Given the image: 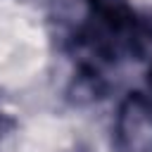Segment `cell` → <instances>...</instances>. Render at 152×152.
<instances>
[{
    "label": "cell",
    "mask_w": 152,
    "mask_h": 152,
    "mask_svg": "<svg viewBox=\"0 0 152 152\" xmlns=\"http://www.w3.org/2000/svg\"><path fill=\"white\" fill-rule=\"evenodd\" d=\"M147 86H150V90H152V64H150V69H147Z\"/></svg>",
    "instance_id": "cell-3"
},
{
    "label": "cell",
    "mask_w": 152,
    "mask_h": 152,
    "mask_svg": "<svg viewBox=\"0 0 152 152\" xmlns=\"http://www.w3.org/2000/svg\"><path fill=\"white\" fill-rule=\"evenodd\" d=\"M50 14L71 28H83V24L88 21V10H90V0H48Z\"/></svg>",
    "instance_id": "cell-2"
},
{
    "label": "cell",
    "mask_w": 152,
    "mask_h": 152,
    "mask_svg": "<svg viewBox=\"0 0 152 152\" xmlns=\"http://www.w3.org/2000/svg\"><path fill=\"white\" fill-rule=\"evenodd\" d=\"M119 152H152V100L142 93H131L119 104L116 114Z\"/></svg>",
    "instance_id": "cell-1"
}]
</instances>
